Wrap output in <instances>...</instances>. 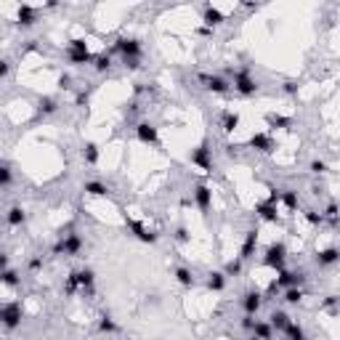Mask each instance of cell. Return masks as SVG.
I'll list each match as a JSON object with an SVG mask.
<instances>
[{"instance_id":"obj_1","label":"cell","mask_w":340,"mask_h":340,"mask_svg":"<svg viewBox=\"0 0 340 340\" xmlns=\"http://www.w3.org/2000/svg\"><path fill=\"white\" fill-rule=\"evenodd\" d=\"M80 250H83V239H80V234H58V242L51 248L53 255H69V258H75L80 255Z\"/></svg>"},{"instance_id":"obj_2","label":"cell","mask_w":340,"mask_h":340,"mask_svg":"<svg viewBox=\"0 0 340 340\" xmlns=\"http://www.w3.org/2000/svg\"><path fill=\"white\" fill-rule=\"evenodd\" d=\"M21 319H24V308H21L19 300L0 306V324H3L6 330H16V327H21Z\"/></svg>"},{"instance_id":"obj_3","label":"cell","mask_w":340,"mask_h":340,"mask_svg":"<svg viewBox=\"0 0 340 340\" xmlns=\"http://www.w3.org/2000/svg\"><path fill=\"white\" fill-rule=\"evenodd\" d=\"M285 258H287V248H285V242H271V244L266 248L263 266L274 268V271H282V268H285Z\"/></svg>"},{"instance_id":"obj_4","label":"cell","mask_w":340,"mask_h":340,"mask_svg":"<svg viewBox=\"0 0 340 340\" xmlns=\"http://www.w3.org/2000/svg\"><path fill=\"white\" fill-rule=\"evenodd\" d=\"M114 51L122 56V61L125 58H138L141 61V53H144V48H141V40L138 38H117V43H114Z\"/></svg>"},{"instance_id":"obj_5","label":"cell","mask_w":340,"mask_h":340,"mask_svg":"<svg viewBox=\"0 0 340 340\" xmlns=\"http://www.w3.org/2000/svg\"><path fill=\"white\" fill-rule=\"evenodd\" d=\"M234 90L239 93V96H244V99H250V96H255L258 93V83L255 80L250 77V72L248 69H237V72H234Z\"/></svg>"},{"instance_id":"obj_6","label":"cell","mask_w":340,"mask_h":340,"mask_svg":"<svg viewBox=\"0 0 340 340\" xmlns=\"http://www.w3.org/2000/svg\"><path fill=\"white\" fill-rule=\"evenodd\" d=\"M306 279H308V274L303 271V268H298V271H287V268H282L274 282L285 290V287H300V285H306Z\"/></svg>"},{"instance_id":"obj_7","label":"cell","mask_w":340,"mask_h":340,"mask_svg":"<svg viewBox=\"0 0 340 340\" xmlns=\"http://www.w3.org/2000/svg\"><path fill=\"white\" fill-rule=\"evenodd\" d=\"M189 160H192V165L202 168V170H213V157H210L207 141H202L197 149H192V151H189Z\"/></svg>"},{"instance_id":"obj_8","label":"cell","mask_w":340,"mask_h":340,"mask_svg":"<svg viewBox=\"0 0 340 340\" xmlns=\"http://www.w3.org/2000/svg\"><path fill=\"white\" fill-rule=\"evenodd\" d=\"M192 194H194V202H197V207H199V213L207 215V213H210V207H213V192H210V186L197 183Z\"/></svg>"},{"instance_id":"obj_9","label":"cell","mask_w":340,"mask_h":340,"mask_svg":"<svg viewBox=\"0 0 340 340\" xmlns=\"http://www.w3.org/2000/svg\"><path fill=\"white\" fill-rule=\"evenodd\" d=\"M125 224H128V229H131L133 234H136V239H141V242H146V244H154L160 237H157V231H151V229H146L141 221H136V218H125Z\"/></svg>"},{"instance_id":"obj_10","label":"cell","mask_w":340,"mask_h":340,"mask_svg":"<svg viewBox=\"0 0 340 340\" xmlns=\"http://www.w3.org/2000/svg\"><path fill=\"white\" fill-rule=\"evenodd\" d=\"M136 136H138V141H141V144L160 146V133H157V128L151 122H138L136 125Z\"/></svg>"},{"instance_id":"obj_11","label":"cell","mask_w":340,"mask_h":340,"mask_svg":"<svg viewBox=\"0 0 340 340\" xmlns=\"http://www.w3.org/2000/svg\"><path fill=\"white\" fill-rule=\"evenodd\" d=\"M199 80H202V83H205V88L210 90V93H229L231 90V83H229V80H224V77H221V75H199Z\"/></svg>"},{"instance_id":"obj_12","label":"cell","mask_w":340,"mask_h":340,"mask_svg":"<svg viewBox=\"0 0 340 340\" xmlns=\"http://www.w3.org/2000/svg\"><path fill=\"white\" fill-rule=\"evenodd\" d=\"M242 306H244V314H248V316H255L258 311H261V306H263V295L258 290H248V292H244V298H242Z\"/></svg>"},{"instance_id":"obj_13","label":"cell","mask_w":340,"mask_h":340,"mask_svg":"<svg viewBox=\"0 0 340 340\" xmlns=\"http://www.w3.org/2000/svg\"><path fill=\"white\" fill-rule=\"evenodd\" d=\"M248 146H253V149H258V151H263V154H268V151L276 149V141H274L268 133H255L250 141H248Z\"/></svg>"},{"instance_id":"obj_14","label":"cell","mask_w":340,"mask_h":340,"mask_svg":"<svg viewBox=\"0 0 340 340\" xmlns=\"http://www.w3.org/2000/svg\"><path fill=\"white\" fill-rule=\"evenodd\" d=\"M255 215L266 221V224H279V213H276V205L271 202H258L255 205Z\"/></svg>"},{"instance_id":"obj_15","label":"cell","mask_w":340,"mask_h":340,"mask_svg":"<svg viewBox=\"0 0 340 340\" xmlns=\"http://www.w3.org/2000/svg\"><path fill=\"white\" fill-rule=\"evenodd\" d=\"M255 248H258V229H250L244 234V242L239 248V261H248V258L255 253Z\"/></svg>"},{"instance_id":"obj_16","label":"cell","mask_w":340,"mask_h":340,"mask_svg":"<svg viewBox=\"0 0 340 340\" xmlns=\"http://www.w3.org/2000/svg\"><path fill=\"white\" fill-rule=\"evenodd\" d=\"M202 21H205V27H207V29H213V27H218V24H224L226 16H224V11H218V8H213V6H205V11H202Z\"/></svg>"},{"instance_id":"obj_17","label":"cell","mask_w":340,"mask_h":340,"mask_svg":"<svg viewBox=\"0 0 340 340\" xmlns=\"http://www.w3.org/2000/svg\"><path fill=\"white\" fill-rule=\"evenodd\" d=\"M16 24L19 27H32L35 24V21H38V8H32V6H19V11H16Z\"/></svg>"},{"instance_id":"obj_18","label":"cell","mask_w":340,"mask_h":340,"mask_svg":"<svg viewBox=\"0 0 340 340\" xmlns=\"http://www.w3.org/2000/svg\"><path fill=\"white\" fill-rule=\"evenodd\" d=\"M77 285H80V290H83L85 295H93V285H96V274H93V268H80V271H77Z\"/></svg>"},{"instance_id":"obj_19","label":"cell","mask_w":340,"mask_h":340,"mask_svg":"<svg viewBox=\"0 0 340 340\" xmlns=\"http://www.w3.org/2000/svg\"><path fill=\"white\" fill-rule=\"evenodd\" d=\"M6 221H8V226H14V229H19V226H24V221H27V213H24V207H19V205H14L6 213Z\"/></svg>"},{"instance_id":"obj_20","label":"cell","mask_w":340,"mask_h":340,"mask_svg":"<svg viewBox=\"0 0 340 340\" xmlns=\"http://www.w3.org/2000/svg\"><path fill=\"white\" fill-rule=\"evenodd\" d=\"M337 258H340V250L337 248H324V250H319V255H316V263L324 268V266L337 263Z\"/></svg>"},{"instance_id":"obj_21","label":"cell","mask_w":340,"mask_h":340,"mask_svg":"<svg viewBox=\"0 0 340 340\" xmlns=\"http://www.w3.org/2000/svg\"><path fill=\"white\" fill-rule=\"evenodd\" d=\"M83 192L90 197H109V186L101 183V181H85L83 183Z\"/></svg>"},{"instance_id":"obj_22","label":"cell","mask_w":340,"mask_h":340,"mask_svg":"<svg viewBox=\"0 0 340 340\" xmlns=\"http://www.w3.org/2000/svg\"><path fill=\"white\" fill-rule=\"evenodd\" d=\"M0 285H6V287H19L21 285V276H19V271H14V268H3L0 271Z\"/></svg>"},{"instance_id":"obj_23","label":"cell","mask_w":340,"mask_h":340,"mask_svg":"<svg viewBox=\"0 0 340 340\" xmlns=\"http://www.w3.org/2000/svg\"><path fill=\"white\" fill-rule=\"evenodd\" d=\"M93 56H96V53H90V51H69L67 48L69 64H93Z\"/></svg>"},{"instance_id":"obj_24","label":"cell","mask_w":340,"mask_h":340,"mask_svg":"<svg viewBox=\"0 0 340 340\" xmlns=\"http://www.w3.org/2000/svg\"><path fill=\"white\" fill-rule=\"evenodd\" d=\"M224 287H226V274H224V271H213V274H207V290L221 292Z\"/></svg>"},{"instance_id":"obj_25","label":"cell","mask_w":340,"mask_h":340,"mask_svg":"<svg viewBox=\"0 0 340 340\" xmlns=\"http://www.w3.org/2000/svg\"><path fill=\"white\" fill-rule=\"evenodd\" d=\"M237 125H239V114L237 112H224V114H221V128H224L226 133H234V131H237Z\"/></svg>"},{"instance_id":"obj_26","label":"cell","mask_w":340,"mask_h":340,"mask_svg":"<svg viewBox=\"0 0 340 340\" xmlns=\"http://www.w3.org/2000/svg\"><path fill=\"white\" fill-rule=\"evenodd\" d=\"M287 322H290V316H287L285 311H279V308L271 311V316H268V324H271V330H279V332L287 327Z\"/></svg>"},{"instance_id":"obj_27","label":"cell","mask_w":340,"mask_h":340,"mask_svg":"<svg viewBox=\"0 0 340 340\" xmlns=\"http://www.w3.org/2000/svg\"><path fill=\"white\" fill-rule=\"evenodd\" d=\"M56 109H58V101L53 96H40L38 99V112L40 114H53Z\"/></svg>"},{"instance_id":"obj_28","label":"cell","mask_w":340,"mask_h":340,"mask_svg":"<svg viewBox=\"0 0 340 340\" xmlns=\"http://www.w3.org/2000/svg\"><path fill=\"white\" fill-rule=\"evenodd\" d=\"M279 202H285V207L290 210V213H295L298 210V192H292V189H282V197H279Z\"/></svg>"},{"instance_id":"obj_29","label":"cell","mask_w":340,"mask_h":340,"mask_svg":"<svg viewBox=\"0 0 340 340\" xmlns=\"http://www.w3.org/2000/svg\"><path fill=\"white\" fill-rule=\"evenodd\" d=\"M253 335L261 337V340H271V337H274V330H271V324H268V322H258V319H255Z\"/></svg>"},{"instance_id":"obj_30","label":"cell","mask_w":340,"mask_h":340,"mask_svg":"<svg viewBox=\"0 0 340 340\" xmlns=\"http://www.w3.org/2000/svg\"><path fill=\"white\" fill-rule=\"evenodd\" d=\"M175 279H178V285H183V287H194V282H197L194 274H192L186 266H178V268H175Z\"/></svg>"},{"instance_id":"obj_31","label":"cell","mask_w":340,"mask_h":340,"mask_svg":"<svg viewBox=\"0 0 340 340\" xmlns=\"http://www.w3.org/2000/svg\"><path fill=\"white\" fill-rule=\"evenodd\" d=\"M282 332H285L287 340H303V337H306V332H303V327L298 322H287V327H285Z\"/></svg>"},{"instance_id":"obj_32","label":"cell","mask_w":340,"mask_h":340,"mask_svg":"<svg viewBox=\"0 0 340 340\" xmlns=\"http://www.w3.org/2000/svg\"><path fill=\"white\" fill-rule=\"evenodd\" d=\"M99 330L112 335V332H117V330H120V324H117L109 314H101V316H99Z\"/></svg>"},{"instance_id":"obj_33","label":"cell","mask_w":340,"mask_h":340,"mask_svg":"<svg viewBox=\"0 0 340 340\" xmlns=\"http://www.w3.org/2000/svg\"><path fill=\"white\" fill-rule=\"evenodd\" d=\"M83 160L88 162V165H96V162H99V146L93 144V141H88L83 146Z\"/></svg>"},{"instance_id":"obj_34","label":"cell","mask_w":340,"mask_h":340,"mask_svg":"<svg viewBox=\"0 0 340 340\" xmlns=\"http://www.w3.org/2000/svg\"><path fill=\"white\" fill-rule=\"evenodd\" d=\"M93 67H96V72H107V69L112 67V56L107 51L99 53V56H93Z\"/></svg>"},{"instance_id":"obj_35","label":"cell","mask_w":340,"mask_h":340,"mask_svg":"<svg viewBox=\"0 0 340 340\" xmlns=\"http://www.w3.org/2000/svg\"><path fill=\"white\" fill-rule=\"evenodd\" d=\"M266 122H268V128H290L292 125L290 117H282V114H266Z\"/></svg>"},{"instance_id":"obj_36","label":"cell","mask_w":340,"mask_h":340,"mask_svg":"<svg viewBox=\"0 0 340 340\" xmlns=\"http://www.w3.org/2000/svg\"><path fill=\"white\" fill-rule=\"evenodd\" d=\"M285 300L290 303V306H298V303L303 300V290L300 287H285Z\"/></svg>"},{"instance_id":"obj_37","label":"cell","mask_w":340,"mask_h":340,"mask_svg":"<svg viewBox=\"0 0 340 340\" xmlns=\"http://www.w3.org/2000/svg\"><path fill=\"white\" fill-rule=\"evenodd\" d=\"M242 263H244V261L234 258V261H229V263L224 266V274H226V276H239V274H242Z\"/></svg>"},{"instance_id":"obj_38","label":"cell","mask_w":340,"mask_h":340,"mask_svg":"<svg viewBox=\"0 0 340 340\" xmlns=\"http://www.w3.org/2000/svg\"><path fill=\"white\" fill-rule=\"evenodd\" d=\"M11 183H14V170L6 162H0V186H11Z\"/></svg>"},{"instance_id":"obj_39","label":"cell","mask_w":340,"mask_h":340,"mask_svg":"<svg viewBox=\"0 0 340 340\" xmlns=\"http://www.w3.org/2000/svg\"><path fill=\"white\" fill-rule=\"evenodd\" d=\"M80 290V285H77V271H72L67 276V282H64V295H75V292Z\"/></svg>"},{"instance_id":"obj_40","label":"cell","mask_w":340,"mask_h":340,"mask_svg":"<svg viewBox=\"0 0 340 340\" xmlns=\"http://www.w3.org/2000/svg\"><path fill=\"white\" fill-rule=\"evenodd\" d=\"M303 215H306V221H308L311 226H322V224H324V215H322V213H316V210H306Z\"/></svg>"},{"instance_id":"obj_41","label":"cell","mask_w":340,"mask_h":340,"mask_svg":"<svg viewBox=\"0 0 340 340\" xmlns=\"http://www.w3.org/2000/svg\"><path fill=\"white\" fill-rule=\"evenodd\" d=\"M69 51H88V43L83 38H75V40H69Z\"/></svg>"},{"instance_id":"obj_42","label":"cell","mask_w":340,"mask_h":340,"mask_svg":"<svg viewBox=\"0 0 340 340\" xmlns=\"http://www.w3.org/2000/svg\"><path fill=\"white\" fill-rule=\"evenodd\" d=\"M311 173H327V162L324 160H311Z\"/></svg>"},{"instance_id":"obj_43","label":"cell","mask_w":340,"mask_h":340,"mask_svg":"<svg viewBox=\"0 0 340 340\" xmlns=\"http://www.w3.org/2000/svg\"><path fill=\"white\" fill-rule=\"evenodd\" d=\"M175 242H178V244H186V242H189V231H186L183 226L175 229Z\"/></svg>"},{"instance_id":"obj_44","label":"cell","mask_w":340,"mask_h":340,"mask_svg":"<svg viewBox=\"0 0 340 340\" xmlns=\"http://www.w3.org/2000/svg\"><path fill=\"white\" fill-rule=\"evenodd\" d=\"M29 271H40V268H43V255H35V258H29Z\"/></svg>"},{"instance_id":"obj_45","label":"cell","mask_w":340,"mask_h":340,"mask_svg":"<svg viewBox=\"0 0 340 340\" xmlns=\"http://www.w3.org/2000/svg\"><path fill=\"white\" fill-rule=\"evenodd\" d=\"M276 292H282V287H279L276 282H271V285H268V290L263 292V300H268V298H274V295H276Z\"/></svg>"},{"instance_id":"obj_46","label":"cell","mask_w":340,"mask_h":340,"mask_svg":"<svg viewBox=\"0 0 340 340\" xmlns=\"http://www.w3.org/2000/svg\"><path fill=\"white\" fill-rule=\"evenodd\" d=\"M298 88H300V85L295 83V80H287V83L282 85V90H285V93H290V96H295V93H298Z\"/></svg>"},{"instance_id":"obj_47","label":"cell","mask_w":340,"mask_h":340,"mask_svg":"<svg viewBox=\"0 0 340 340\" xmlns=\"http://www.w3.org/2000/svg\"><path fill=\"white\" fill-rule=\"evenodd\" d=\"M58 88L69 90V88H72V77H69V75H58Z\"/></svg>"},{"instance_id":"obj_48","label":"cell","mask_w":340,"mask_h":340,"mask_svg":"<svg viewBox=\"0 0 340 340\" xmlns=\"http://www.w3.org/2000/svg\"><path fill=\"white\" fill-rule=\"evenodd\" d=\"M8 72H11V64L6 61V58H0V80L8 77Z\"/></svg>"},{"instance_id":"obj_49","label":"cell","mask_w":340,"mask_h":340,"mask_svg":"<svg viewBox=\"0 0 340 340\" xmlns=\"http://www.w3.org/2000/svg\"><path fill=\"white\" fill-rule=\"evenodd\" d=\"M242 327H244V330H250V332H253V327H255V316H248V314H244Z\"/></svg>"},{"instance_id":"obj_50","label":"cell","mask_w":340,"mask_h":340,"mask_svg":"<svg viewBox=\"0 0 340 340\" xmlns=\"http://www.w3.org/2000/svg\"><path fill=\"white\" fill-rule=\"evenodd\" d=\"M125 69H131V72H133V69H138V67H141V61H138V58H125Z\"/></svg>"},{"instance_id":"obj_51","label":"cell","mask_w":340,"mask_h":340,"mask_svg":"<svg viewBox=\"0 0 340 340\" xmlns=\"http://www.w3.org/2000/svg\"><path fill=\"white\" fill-rule=\"evenodd\" d=\"M3 268H8V253L0 250V271H3Z\"/></svg>"},{"instance_id":"obj_52","label":"cell","mask_w":340,"mask_h":340,"mask_svg":"<svg viewBox=\"0 0 340 340\" xmlns=\"http://www.w3.org/2000/svg\"><path fill=\"white\" fill-rule=\"evenodd\" d=\"M335 303H337V298H335V295L324 298V308H335Z\"/></svg>"},{"instance_id":"obj_53","label":"cell","mask_w":340,"mask_h":340,"mask_svg":"<svg viewBox=\"0 0 340 340\" xmlns=\"http://www.w3.org/2000/svg\"><path fill=\"white\" fill-rule=\"evenodd\" d=\"M77 104H80V107H83V104H88V93H80V96H77Z\"/></svg>"},{"instance_id":"obj_54","label":"cell","mask_w":340,"mask_h":340,"mask_svg":"<svg viewBox=\"0 0 340 340\" xmlns=\"http://www.w3.org/2000/svg\"><path fill=\"white\" fill-rule=\"evenodd\" d=\"M250 340H261V337H255V335H253V337H250Z\"/></svg>"},{"instance_id":"obj_55","label":"cell","mask_w":340,"mask_h":340,"mask_svg":"<svg viewBox=\"0 0 340 340\" xmlns=\"http://www.w3.org/2000/svg\"><path fill=\"white\" fill-rule=\"evenodd\" d=\"M303 340H308V337H303Z\"/></svg>"}]
</instances>
